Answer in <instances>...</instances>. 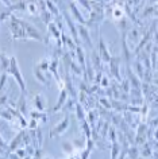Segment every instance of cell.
<instances>
[{
  "label": "cell",
  "instance_id": "obj_1",
  "mask_svg": "<svg viewBox=\"0 0 158 159\" xmlns=\"http://www.w3.org/2000/svg\"><path fill=\"white\" fill-rule=\"evenodd\" d=\"M10 69H11V72H12V74L15 76V78L18 80V82H19L20 88H22V89L25 90V89H26V86H25V81H23V78L20 77V74H19V69H18V65H16V59H15V58H11Z\"/></svg>",
  "mask_w": 158,
  "mask_h": 159
},
{
  "label": "cell",
  "instance_id": "obj_2",
  "mask_svg": "<svg viewBox=\"0 0 158 159\" xmlns=\"http://www.w3.org/2000/svg\"><path fill=\"white\" fill-rule=\"evenodd\" d=\"M23 26H25L26 31H27V37H29V38L38 39V41H41V39H42V37L39 35V32L37 31V30H35L34 27H31V26H30L29 23H25V22H23Z\"/></svg>",
  "mask_w": 158,
  "mask_h": 159
},
{
  "label": "cell",
  "instance_id": "obj_3",
  "mask_svg": "<svg viewBox=\"0 0 158 159\" xmlns=\"http://www.w3.org/2000/svg\"><path fill=\"white\" fill-rule=\"evenodd\" d=\"M68 125H69V120H68V119H66V120H63L62 123H61V124H58L57 127H56L53 131H51V134H50V135H51V138H53V136H58V135H61V134H62V132H63V131H65V130H66V128H68Z\"/></svg>",
  "mask_w": 158,
  "mask_h": 159
},
{
  "label": "cell",
  "instance_id": "obj_4",
  "mask_svg": "<svg viewBox=\"0 0 158 159\" xmlns=\"http://www.w3.org/2000/svg\"><path fill=\"white\" fill-rule=\"evenodd\" d=\"M123 16H124V11L122 7H115L114 10H112V18L115 20H120Z\"/></svg>",
  "mask_w": 158,
  "mask_h": 159
},
{
  "label": "cell",
  "instance_id": "obj_5",
  "mask_svg": "<svg viewBox=\"0 0 158 159\" xmlns=\"http://www.w3.org/2000/svg\"><path fill=\"white\" fill-rule=\"evenodd\" d=\"M27 11H29L31 15H37V14H38V6L35 3H29L27 4Z\"/></svg>",
  "mask_w": 158,
  "mask_h": 159
},
{
  "label": "cell",
  "instance_id": "obj_6",
  "mask_svg": "<svg viewBox=\"0 0 158 159\" xmlns=\"http://www.w3.org/2000/svg\"><path fill=\"white\" fill-rule=\"evenodd\" d=\"M41 99H42V96H35V99H34V101H35V104H37V108L39 109V111H42V109H45V101L42 102L41 101Z\"/></svg>",
  "mask_w": 158,
  "mask_h": 159
},
{
  "label": "cell",
  "instance_id": "obj_7",
  "mask_svg": "<svg viewBox=\"0 0 158 159\" xmlns=\"http://www.w3.org/2000/svg\"><path fill=\"white\" fill-rule=\"evenodd\" d=\"M155 139H158V130H157V132H155Z\"/></svg>",
  "mask_w": 158,
  "mask_h": 159
}]
</instances>
